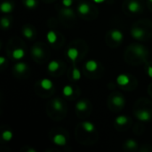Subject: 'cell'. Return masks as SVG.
<instances>
[{
	"label": "cell",
	"instance_id": "d6a6232c",
	"mask_svg": "<svg viewBox=\"0 0 152 152\" xmlns=\"http://www.w3.org/2000/svg\"><path fill=\"white\" fill-rule=\"evenodd\" d=\"M6 62V59L4 57H0V64H4V62Z\"/></svg>",
	"mask_w": 152,
	"mask_h": 152
},
{
	"label": "cell",
	"instance_id": "5b68a950",
	"mask_svg": "<svg viewBox=\"0 0 152 152\" xmlns=\"http://www.w3.org/2000/svg\"><path fill=\"white\" fill-rule=\"evenodd\" d=\"M117 83L119 85H126L129 83V77L124 74H121L117 77Z\"/></svg>",
	"mask_w": 152,
	"mask_h": 152
},
{
	"label": "cell",
	"instance_id": "7a4b0ae2",
	"mask_svg": "<svg viewBox=\"0 0 152 152\" xmlns=\"http://www.w3.org/2000/svg\"><path fill=\"white\" fill-rule=\"evenodd\" d=\"M66 138L63 134H56L54 137V142L56 144V145H59V146H64L66 144Z\"/></svg>",
	"mask_w": 152,
	"mask_h": 152
},
{
	"label": "cell",
	"instance_id": "ac0fdd59",
	"mask_svg": "<svg viewBox=\"0 0 152 152\" xmlns=\"http://www.w3.org/2000/svg\"><path fill=\"white\" fill-rule=\"evenodd\" d=\"M27 69V65L24 62H19L15 65V70L19 73H22Z\"/></svg>",
	"mask_w": 152,
	"mask_h": 152
},
{
	"label": "cell",
	"instance_id": "7402d4cb",
	"mask_svg": "<svg viewBox=\"0 0 152 152\" xmlns=\"http://www.w3.org/2000/svg\"><path fill=\"white\" fill-rule=\"evenodd\" d=\"M53 106H54V109H56V110H62V103L59 99H55L54 101Z\"/></svg>",
	"mask_w": 152,
	"mask_h": 152
},
{
	"label": "cell",
	"instance_id": "603a6c76",
	"mask_svg": "<svg viewBox=\"0 0 152 152\" xmlns=\"http://www.w3.org/2000/svg\"><path fill=\"white\" fill-rule=\"evenodd\" d=\"M23 35H24L27 38H31L33 37V30H32L30 28L27 27V28H25V29L23 30Z\"/></svg>",
	"mask_w": 152,
	"mask_h": 152
},
{
	"label": "cell",
	"instance_id": "ba28073f",
	"mask_svg": "<svg viewBox=\"0 0 152 152\" xmlns=\"http://www.w3.org/2000/svg\"><path fill=\"white\" fill-rule=\"evenodd\" d=\"M40 84H41V86L45 89V90H50L52 87H53V82L50 80V79H48V78H44V79H42L41 80V82H40Z\"/></svg>",
	"mask_w": 152,
	"mask_h": 152
},
{
	"label": "cell",
	"instance_id": "6da1fadb",
	"mask_svg": "<svg viewBox=\"0 0 152 152\" xmlns=\"http://www.w3.org/2000/svg\"><path fill=\"white\" fill-rule=\"evenodd\" d=\"M136 117L140 121H148L150 119L151 115L147 110H139L136 112Z\"/></svg>",
	"mask_w": 152,
	"mask_h": 152
},
{
	"label": "cell",
	"instance_id": "ffe728a7",
	"mask_svg": "<svg viewBox=\"0 0 152 152\" xmlns=\"http://www.w3.org/2000/svg\"><path fill=\"white\" fill-rule=\"evenodd\" d=\"M62 93L65 96H70L73 93V88L70 85H66L62 89Z\"/></svg>",
	"mask_w": 152,
	"mask_h": 152
},
{
	"label": "cell",
	"instance_id": "d4e9b609",
	"mask_svg": "<svg viewBox=\"0 0 152 152\" xmlns=\"http://www.w3.org/2000/svg\"><path fill=\"white\" fill-rule=\"evenodd\" d=\"M2 138H3L5 140L8 141V140H10L13 138V132H10V131H5V132L2 133Z\"/></svg>",
	"mask_w": 152,
	"mask_h": 152
},
{
	"label": "cell",
	"instance_id": "4fadbf2b",
	"mask_svg": "<svg viewBox=\"0 0 152 152\" xmlns=\"http://www.w3.org/2000/svg\"><path fill=\"white\" fill-rule=\"evenodd\" d=\"M113 103L117 107H121L124 104V99L122 96H115L113 98Z\"/></svg>",
	"mask_w": 152,
	"mask_h": 152
},
{
	"label": "cell",
	"instance_id": "836d02e7",
	"mask_svg": "<svg viewBox=\"0 0 152 152\" xmlns=\"http://www.w3.org/2000/svg\"><path fill=\"white\" fill-rule=\"evenodd\" d=\"M93 1L95 2V3H98V4H100V3H102L104 0H93Z\"/></svg>",
	"mask_w": 152,
	"mask_h": 152
},
{
	"label": "cell",
	"instance_id": "4316f807",
	"mask_svg": "<svg viewBox=\"0 0 152 152\" xmlns=\"http://www.w3.org/2000/svg\"><path fill=\"white\" fill-rule=\"evenodd\" d=\"M125 145H126V147L129 148H133L136 147L137 143H136L134 140H126Z\"/></svg>",
	"mask_w": 152,
	"mask_h": 152
},
{
	"label": "cell",
	"instance_id": "3957f363",
	"mask_svg": "<svg viewBox=\"0 0 152 152\" xmlns=\"http://www.w3.org/2000/svg\"><path fill=\"white\" fill-rule=\"evenodd\" d=\"M132 38H134L135 39H141L144 36V31L141 29L139 28H133L131 31Z\"/></svg>",
	"mask_w": 152,
	"mask_h": 152
},
{
	"label": "cell",
	"instance_id": "4dcf8cb0",
	"mask_svg": "<svg viewBox=\"0 0 152 152\" xmlns=\"http://www.w3.org/2000/svg\"><path fill=\"white\" fill-rule=\"evenodd\" d=\"M63 13H64V14H66V15H72V14H73V12H72V10H70V9H64Z\"/></svg>",
	"mask_w": 152,
	"mask_h": 152
},
{
	"label": "cell",
	"instance_id": "d6986e66",
	"mask_svg": "<svg viewBox=\"0 0 152 152\" xmlns=\"http://www.w3.org/2000/svg\"><path fill=\"white\" fill-rule=\"evenodd\" d=\"M46 38H47V40H48L49 43L53 44V43H54V42L56 41L57 37H56V34H55L54 31H49V32L47 33Z\"/></svg>",
	"mask_w": 152,
	"mask_h": 152
},
{
	"label": "cell",
	"instance_id": "30bf717a",
	"mask_svg": "<svg viewBox=\"0 0 152 152\" xmlns=\"http://www.w3.org/2000/svg\"><path fill=\"white\" fill-rule=\"evenodd\" d=\"M12 10H13V6H12L11 3H9V2H4V3H2V5H1V11L3 13L7 14V13L12 12Z\"/></svg>",
	"mask_w": 152,
	"mask_h": 152
},
{
	"label": "cell",
	"instance_id": "277c9868",
	"mask_svg": "<svg viewBox=\"0 0 152 152\" xmlns=\"http://www.w3.org/2000/svg\"><path fill=\"white\" fill-rule=\"evenodd\" d=\"M110 36L112 38L113 40L117 41V42H120L122 39H123V34L121 31H119L118 30H114L111 31L110 33Z\"/></svg>",
	"mask_w": 152,
	"mask_h": 152
},
{
	"label": "cell",
	"instance_id": "44dd1931",
	"mask_svg": "<svg viewBox=\"0 0 152 152\" xmlns=\"http://www.w3.org/2000/svg\"><path fill=\"white\" fill-rule=\"evenodd\" d=\"M126 122H127V117L125 116H118L116 118V123L119 125H123L126 124Z\"/></svg>",
	"mask_w": 152,
	"mask_h": 152
},
{
	"label": "cell",
	"instance_id": "7c38bea8",
	"mask_svg": "<svg viewBox=\"0 0 152 152\" xmlns=\"http://www.w3.org/2000/svg\"><path fill=\"white\" fill-rule=\"evenodd\" d=\"M13 56H14V58L16 59V60L22 59V58L24 56V51H23V49H21V48L15 49V50L13 52Z\"/></svg>",
	"mask_w": 152,
	"mask_h": 152
},
{
	"label": "cell",
	"instance_id": "e0dca14e",
	"mask_svg": "<svg viewBox=\"0 0 152 152\" xmlns=\"http://www.w3.org/2000/svg\"><path fill=\"white\" fill-rule=\"evenodd\" d=\"M76 108L79 111H84V110H85L87 109V103H86L85 101H79L76 104Z\"/></svg>",
	"mask_w": 152,
	"mask_h": 152
},
{
	"label": "cell",
	"instance_id": "8992f818",
	"mask_svg": "<svg viewBox=\"0 0 152 152\" xmlns=\"http://www.w3.org/2000/svg\"><path fill=\"white\" fill-rule=\"evenodd\" d=\"M85 68H86V69H87L88 71L93 72V71H94V70H96V69H97V68H98V64H97V62H96L95 61H93V60H90V61H88V62H86V64H85Z\"/></svg>",
	"mask_w": 152,
	"mask_h": 152
},
{
	"label": "cell",
	"instance_id": "83f0119b",
	"mask_svg": "<svg viewBox=\"0 0 152 152\" xmlns=\"http://www.w3.org/2000/svg\"><path fill=\"white\" fill-rule=\"evenodd\" d=\"M25 5L29 8H32L36 6V0H26Z\"/></svg>",
	"mask_w": 152,
	"mask_h": 152
},
{
	"label": "cell",
	"instance_id": "9a60e30c",
	"mask_svg": "<svg viewBox=\"0 0 152 152\" xmlns=\"http://www.w3.org/2000/svg\"><path fill=\"white\" fill-rule=\"evenodd\" d=\"M32 54L35 57L40 58V57L43 56V50L40 47H38V46H34L32 48Z\"/></svg>",
	"mask_w": 152,
	"mask_h": 152
},
{
	"label": "cell",
	"instance_id": "5bb4252c",
	"mask_svg": "<svg viewBox=\"0 0 152 152\" xmlns=\"http://www.w3.org/2000/svg\"><path fill=\"white\" fill-rule=\"evenodd\" d=\"M78 11H79V13L80 14H88L89 13V11H90V7H89V6L87 5V4H81L79 7H78Z\"/></svg>",
	"mask_w": 152,
	"mask_h": 152
},
{
	"label": "cell",
	"instance_id": "cb8c5ba5",
	"mask_svg": "<svg viewBox=\"0 0 152 152\" xmlns=\"http://www.w3.org/2000/svg\"><path fill=\"white\" fill-rule=\"evenodd\" d=\"M134 53H135V54H137V55H139V56H143V55L145 54L146 51L144 50L143 47L138 46H136V47L134 48Z\"/></svg>",
	"mask_w": 152,
	"mask_h": 152
},
{
	"label": "cell",
	"instance_id": "f546056e",
	"mask_svg": "<svg viewBox=\"0 0 152 152\" xmlns=\"http://www.w3.org/2000/svg\"><path fill=\"white\" fill-rule=\"evenodd\" d=\"M62 4L64 7H69L72 5V0H62Z\"/></svg>",
	"mask_w": 152,
	"mask_h": 152
},
{
	"label": "cell",
	"instance_id": "52a82bcc",
	"mask_svg": "<svg viewBox=\"0 0 152 152\" xmlns=\"http://www.w3.org/2000/svg\"><path fill=\"white\" fill-rule=\"evenodd\" d=\"M128 9L132 13H136V12H138L140 9V4L137 1H132L128 5Z\"/></svg>",
	"mask_w": 152,
	"mask_h": 152
},
{
	"label": "cell",
	"instance_id": "9c48e42d",
	"mask_svg": "<svg viewBox=\"0 0 152 152\" xmlns=\"http://www.w3.org/2000/svg\"><path fill=\"white\" fill-rule=\"evenodd\" d=\"M67 54H68V56H69V58L70 60L75 61V60L77 58V56H78V51H77V49H76V48H69V49L68 50Z\"/></svg>",
	"mask_w": 152,
	"mask_h": 152
},
{
	"label": "cell",
	"instance_id": "484cf974",
	"mask_svg": "<svg viewBox=\"0 0 152 152\" xmlns=\"http://www.w3.org/2000/svg\"><path fill=\"white\" fill-rule=\"evenodd\" d=\"M72 77H73V79H75V80H78V79H80V77H81V73H80L79 69H77L76 67L73 69Z\"/></svg>",
	"mask_w": 152,
	"mask_h": 152
},
{
	"label": "cell",
	"instance_id": "e575fe53",
	"mask_svg": "<svg viewBox=\"0 0 152 152\" xmlns=\"http://www.w3.org/2000/svg\"><path fill=\"white\" fill-rule=\"evenodd\" d=\"M149 1H150V2H152V0H149Z\"/></svg>",
	"mask_w": 152,
	"mask_h": 152
},
{
	"label": "cell",
	"instance_id": "8fae6325",
	"mask_svg": "<svg viewBox=\"0 0 152 152\" xmlns=\"http://www.w3.org/2000/svg\"><path fill=\"white\" fill-rule=\"evenodd\" d=\"M82 126L83 128L87 132H92L94 131V125L93 123L91 122H88V121H85V122H83L82 123Z\"/></svg>",
	"mask_w": 152,
	"mask_h": 152
},
{
	"label": "cell",
	"instance_id": "1f68e13d",
	"mask_svg": "<svg viewBox=\"0 0 152 152\" xmlns=\"http://www.w3.org/2000/svg\"><path fill=\"white\" fill-rule=\"evenodd\" d=\"M148 77H152V67L148 68Z\"/></svg>",
	"mask_w": 152,
	"mask_h": 152
},
{
	"label": "cell",
	"instance_id": "f1b7e54d",
	"mask_svg": "<svg viewBox=\"0 0 152 152\" xmlns=\"http://www.w3.org/2000/svg\"><path fill=\"white\" fill-rule=\"evenodd\" d=\"M1 24L4 28H8L10 26V21L7 18H3L1 20Z\"/></svg>",
	"mask_w": 152,
	"mask_h": 152
},
{
	"label": "cell",
	"instance_id": "2e32d148",
	"mask_svg": "<svg viewBox=\"0 0 152 152\" xmlns=\"http://www.w3.org/2000/svg\"><path fill=\"white\" fill-rule=\"evenodd\" d=\"M59 63L56 61H52L49 64H48V70L51 72H54L59 69Z\"/></svg>",
	"mask_w": 152,
	"mask_h": 152
}]
</instances>
